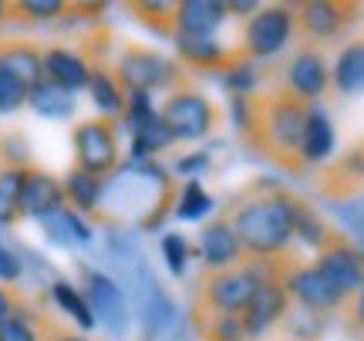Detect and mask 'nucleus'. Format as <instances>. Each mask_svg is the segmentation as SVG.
I'll return each mask as SVG.
<instances>
[{
	"instance_id": "obj_33",
	"label": "nucleus",
	"mask_w": 364,
	"mask_h": 341,
	"mask_svg": "<svg viewBox=\"0 0 364 341\" xmlns=\"http://www.w3.org/2000/svg\"><path fill=\"white\" fill-rule=\"evenodd\" d=\"M213 206H216V203H213V196L206 193V186L199 183V179H186V183H182L179 199H176V216H179V220H186V224L203 220Z\"/></svg>"
},
{
	"instance_id": "obj_11",
	"label": "nucleus",
	"mask_w": 364,
	"mask_h": 341,
	"mask_svg": "<svg viewBox=\"0 0 364 341\" xmlns=\"http://www.w3.org/2000/svg\"><path fill=\"white\" fill-rule=\"evenodd\" d=\"M361 4L351 0H307L297 4V38L311 48L344 38L361 21Z\"/></svg>"
},
{
	"instance_id": "obj_27",
	"label": "nucleus",
	"mask_w": 364,
	"mask_h": 341,
	"mask_svg": "<svg viewBox=\"0 0 364 341\" xmlns=\"http://www.w3.org/2000/svg\"><path fill=\"white\" fill-rule=\"evenodd\" d=\"M125 11L145 31H152L156 38L176 41V4H166V0H129Z\"/></svg>"
},
{
	"instance_id": "obj_41",
	"label": "nucleus",
	"mask_w": 364,
	"mask_h": 341,
	"mask_svg": "<svg viewBox=\"0 0 364 341\" xmlns=\"http://www.w3.org/2000/svg\"><path fill=\"white\" fill-rule=\"evenodd\" d=\"M341 328L348 341H364V288L354 298H348L344 311H341Z\"/></svg>"
},
{
	"instance_id": "obj_8",
	"label": "nucleus",
	"mask_w": 364,
	"mask_h": 341,
	"mask_svg": "<svg viewBox=\"0 0 364 341\" xmlns=\"http://www.w3.org/2000/svg\"><path fill=\"white\" fill-rule=\"evenodd\" d=\"M294 38H297V7L267 4L243 24L240 51L250 61H267V58H277Z\"/></svg>"
},
{
	"instance_id": "obj_28",
	"label": "nucleus",
	"mask_w": 364,
	"mask_h": 341,
	"mask_svg": "<svg viewBox=\"0 0 364 341\" xmlns=\"http://www.w3.org/2000/svg\"><path fill=\"white\" fill-rule=\"evenodd\" d=\"M75 21V4L65 0H17L11 4V24H58Z\"/></svg>"
},
{
	"instance_id": "obj_9",
	"label": "nucleus",
	"mask_w": 364,
	"mask_h": 341,
	"mask_svg": "<svg viewBox=\"0 0 364 341\" xmlns=\"http://www.w3.org/2000/svg\"><path fill=\"white\" fill-rule=\"evenodd\" d=\"M280 284H284V290L290 294V304H297L300 311H311V315L331 318V315H338V311H344V304H348V298H344L314 263L300 261L297 253L284 263Z\"/></svg>"
},
{
	"instance_id": "obj_24",
	"label": "nucleus",
	"mask_w": 364,
	"mask_h": 341,
	"mask_svg": "<svg viewBox=\"0 0 364 341\" xmlns=\"http://www.w3.org/2000/svg\"><path fill=\"white\" fill-rule=\"evenodd\" d=\"M88 92H91V102H95V108H98L105 118H115V122H118V118L125 115L129 95H125V88L118 85L112 65H95V68H91Z\"/></svg>"
},
{
	"instance_id": "obj_29",
	"label": "nucleus",
	"mask_w": 364,
	"mask_h": 341,
	"mask_svg": "<svg viewBox=\"0 0 364 341\" xmlns=\"http://www.w3.org/2000/svg\"><path fill=\"white\" fill-rule=\"evenodd\" d=\"M27 105L34 108L38 115L51 118V122H68V118L75 115L78 102H75V95L61 92L51 81H38V85L31 88V95H27Z\"/></svg>"
},
{
	"instance_id": "obj_19",
	"label": "nucleus",
	"mask_w": 364,
	"mask_h": 341,
	"mask_svg": "<svg viewBox=\"0 0 364 341\" xmlns=\"http://www.w3.org/2000/svg\"><path fill=\"white\" fill-rule=\"evenodd\" d=\"M44 81H51L61 92L75 95V92H81V88H88L91 65L85 61V54H81L78 48L54 44V48H44Z\"/></svg>"
},
{
	"instance_id": "obj_3",
	"label": "nucleus",
	"mask_w": 364,
	"mask_h": 341,
	"mask_svg": "<svg viewBox=\"0 0 364 341\" xmlns=\"http://www.w3.org/2000/svg\"><path fill=\"white\" fill-rule=\"evenodd\" d=\"M250 102H253V115H250V129L243 135V142L280 172L304 176L307 172L304 125H307L311 105L300 102L297 95H290L287 88L257 92Z\"/></svg>"
},
{
	"instance_id": "obj_4",
	"label": "nucleus",
	"mask_w": 364,
	"mask_h": 341,
	"mask_svg": "<svg viewBox=\"0 0 364 341\" xmlns=\"http://www.w3.org/2000/svg\"><path fill=\"white\" fill-rule=\"evenodd\" d=\"M112 71H115L118 85L125 88V95L132 92H176V88H186L189 85V75H186V68L176 65V61H169L162 51H156V48H149V44H135V41H129V44H122L118 48V58L115 65H112Z\"/></svg>"
},
{
	"instance_id": "obj_10",
	"label": "nucleus",
	"mask_w": 364,
	"mask_h": 341,
	"mask_svg": "<svg viewBox=\"0 0 364 341\" xmlns=\"http://www.w3.org/2000/svg\"><path fill=\"white\" fill-rule=\"evenodd\" d=\"M81 294L88 301L95 321L108 331V338H129V325H132V311H129V298L112 274H105L102 267H81Z\"/></svg>"
},
{
	"instance_id": "obj_39",
	"label": "nucleus",
	"mask_w": 364,
	"mask_h": 341,
	"mask_svg": "<svg viewBox=\"0 0 364 341\" xmlns=\"http://www.w3.org/2000/svg\"><path fill=\"white\" fill-rule=\"evenodd\" d=\"M27 95H31V88H27L24 81L0 65V115H11L17 108H24Z\"/></svg>"
},
{
	"instance_id": "obj_18",
	"label": "nucleus",
	"mask_w": 364,
	"mask_h": 341,
	"mask_svg": "<svg viewBox=\"0 0 364 341\" xmlns=\"http://www.w3.org/2000/svg\"><path fill=\"white\" fill-rule=\"evenodd\" d=\"M21 206H24V216H34V220H44V216H51V213L65 210L68 199H65V186H61V179L34 162V166L27 169Z\"/></svg>"
},
{
	"instance_id": "obj_21",
	"label": "nucleus",
	"mask_w": 364,
	"mask_h": 341,
	"mask_svg": "<svg viewBox=\"0 0 364 341\" xmlns=\"http://www.w3.org/2000/svg\"><path fill=\"white\" fill-rule=\"evenodd\" d=\"M331 88L344 98L364 95V38L348 41L331 65Z\"/></svg>"
},
{
	"instance_id": "obj_20",
	"label": "nucleus",
	"mask_w": 364,
	"mask_h": 341,
	"mask_svg": "<svg viewBox=\"0 0 364 341\" xmlns=\"http://www.w3.org/2000/svg\"><path fill=\"white\" fill-rule=\"evenodd\" d=\"M230 17L220 0H179L176 4V38H213Z\"/></svg>"
},
{
	"instance_id": "obj_14",
	"label": "nucleus",
	"mask_w": 364,
	"mask_h": 341,
	"mask_svg": "<svg viewBox=\"0 0 364 341\" xmlns=\"http://www.w3.org/2000/svg\"><path fill=\"white\" fill-rule=\"evenodd\" d=\"M290 294L284 290L280 280H263L257 294H253V301L247 304V311L240 315L243 321V331L250 335V341H260L263 335H270L277 325H284L287 315H290Z\"/></svg>"
},
{
	"instance_id": "obj_23",
	"label": "nucleus",
	"mask_w": 364,
	"mask_h": 341,
	"mask_svg": "<svg viewBox=\"0 0 364 341\" xmlns=\"http://www.w3.org/2000/svg\"><path fill=\"white\" fill-rule=\"evenodd\" d=\"M41 234H44V240L48 243H54V247H78V243H91V236H95V230H91L88 224H85V216H78L75 210H58L51 213V216H44V220H38Z\"/></svg>"
},
{
	"instance_id": "obj_17",
	"label": "nucleus",
	"mask_w": 364,
	"mask_h": 341,
	"mask_svg": "<svg viewBox=\"0 0 364 341\" xmlns=\"http://www.w3.org/2000/svg\"><path fill=\"white\" fill-rule=\"evenodd\" d=\"M317 189L327 203H344L364 193V142L351 145L341 159H334L321 176H317Z\"/></svg>"
},
{
	"instance_id": "obj_1",
	"label": "nucleus",
	"mask_w": 364,
	"mask_h": 341,
	"mask_svg": "<svg viewBox=\"0 0 364 341\" xmlns=\"http://www.w3.org/2000/svg\"><path fill=\"white\" fill-rule=\"evenodd\" d=\"M182 183L152 162H122L115 176H108L102 186V199H98V213L91 216L95 224L108 226V230H142L152 234L176 213V199H179Z\"/></svg>"
},
{
	"instance_id": "obj_47",
	"label": "nucleus",
	"mask_w": 364,
	"mask_h": 341,
	"mask_svg": "<svg viewBox=\"0 0 364 341\" xmlns=\"http://www.w3.org/2000/svg\"><path fill=\"white\" fill-rule=\"evenodd\" d=\"M4 24H11V4H4V0H0V27Z\"/></svg>"
},
{
	"instance_id": "obj_38",
	"label": "nucleus",
	"mask_w": 364,
	"mask_h": 341,
	"mask_svg": "<svg viewBox=\"0 0 364 341\" xmlns=\"http://www.w3.org/2000/svg\"><path fill=\"white\" fill-rule=\"evenodd\" d=\"M162 257H166V267H169V274L176 280L186 277L189 271V257H193V250H189V240L182 234H166L162 236Z\"/></svg>"
},
{
	"instance_id": "obj_32",
	"label": "nucleus",
	"mask_w": 364,
	"mask_h": 341,
	"mask_svg": "<svg viewBox=\"0 0 364 341\" xmlns=\"http://www.w3.org/2000/svg\"><path fill=\"white\" fill-rule=\"evenodd\" d=\"M172 145H176V135H172L169 125H166L162 115H159V122H152L149 129L132 132V149H129L132 162H152L159 152H166Z\"/></svg>"
},
{
	"instance_id": "obj_26",
	"label": "nucleus",
	"mask_w": 364,
	"mask_h": 341,
	"mask_svg": "<svg viewBox=\"0 0 364 341\" xmlns=\"http://www.w3.org/2000/svg\"><path fill=\"white\" fill-rule=\"evenodd\" d=\"M31 166H4L0 169V226H17L24 220L21 196H24V183Z\"/></svg>"
},
{
	"instance_id": "obj_13",
	"label": "nucleus",
	"mask_w": 364,
	"mask_h": 341,
	"mask_svg": "<svg viewBox=\"0 0 364 341\" xmlns=\"http://www.w3.org/2000/svg\"><path fill=\"white\" fill-rule=\"evenodd\" d=\"M280 88L297 95L307 105H317L321 95H327V88H331V65H327L324 51L311 48V44H300L284 65V85Z\"/></svg>"
},
{
	"instance_id": "obj_6",
	"label": "nucleus",
	"mask_w": 364,
	"mask_h": 341,
	"mask_svg": "<svg viewBox=\"0 0 364 341\" xmlns=\"http://www.w3.org/2000/svg\"><path fill=\"white\" fill-rule=\"evenodd\" d=\"M71 156L75 169L91 172L98 179L115 176L122 166V142H118V122L115 118H85L71 129Z\"/></svg>"
},
{
	"instance_id": "obj_2",
	"label": "nucleus",
	"mask_w": 364,
	"mask_h": 341,
	"mask_svg": "<svg viewBox=\"0 0 364 341\" xmlns=\"http://www.w3.org/2000/svg\"><path fill=\"white\" fill-rule=\"evenodd\" d=\"M300 196L277 183H250L223 213L233 224L247 261H277L294 250V220Z\"/></svg>"
},
{
	"instance_id": "obj_34",
	"label": "nucleus",
	"mask_w": 364,
	"mask_h": 341,
	"mask_svg": "<svg viewBox=\"0 0 364 341\" xmlns=\"http://www.w3.org/2000/svg\"><path fill=\"white\" fill-rule=\"evenodd\" d=\"M0 341H41V308H24L0 328Z\"/></svg>"
},
{
	"instance_id": "obj_16",
	"label": "nucleus",
	"mask_w": 364,
	"mask_h": 341,
	"mask_svg": "<svg viewBox=\"0 0 364 341\" xmlns=\"http://www.w3.org/2000/svg\"><path fill=\"white\" fill-rule=\"evenodd\" d=\"M176 51L186 68L203 75H220V78L226 71H233L240 61H250L240 48H226L216 38H176Z\"/></svg>"
},
{
	"instance_id": "obj_25",
	"label": "nucleus",
	"mask_w": 364,
	"mask_h": 341,
	"mask_svg": "<svg viewBox=\"0 0 364 341\" xmlns=\"http://www.w3.org/2000/svg\"><path fill=\"white\" fill-rule=\"evenodd\" d=\"M65 199H68V210H75L78 216H95L98 213V199H102V186L105 179L91 176V172H81V169H71L65 172Z\"/></svg>"
},
{
	"instance_id": "obj_7",
	"label": "nucleus",
	"mask_w": 364,
	"mask_h": 341,
	"mask_svg": "<svg viewBox=\"0 0 364 341\" xmlns=\"http://www.w3.org/2000/svg\"><path fill=\"white\" fill-rule=\"evenodd\" d=\"M159 115L176 135V142H203L220 129V105L193 85L166 95L159 105Z\"/></svg>"
},
{
	"instance_id": "obj_45",
	"label": "nucleus",
	"mask_w": 364,
	"mask_h": 341,
	"mask_svg": "<svg viewBox=\"0 0 364 341\" xmlns=\"http://www.w3.org/2000/svg\"><path fill=\"white\" fill-rule=\"evenodd\" d=\"M209 166H213L209 152H189V156H182L179 162H176V172L186 176V179H196V176H203Z\"/></svg>"
},
{
	"instance_id": "obj_5",
	"label": "nucleus",
	"mask_w": 364,
	"mask_h": 341,
	"mask_svg": "<svg viewBox=\"0 0 364 341\" xmlns=\"http://www.w3.org/2000/svg\"><path fill=\"white\" fill-rule=\"evenodd\" d=\"M263 277L253 263L233 267V271H206L199 277V288L193 298V321L199 318H240L253 301Z\"/></svg>"
},
{
	"instance_id": "obj_35",
	"label": "nucleus",
	"mask_w": 364,
	"mask_h": 341,
	"mask_svg": "<svg viewBox=\"0 0 364 341\" xmlns=\"http://www.w3.org/2000/svg\"><path fill=\"white\" fill-rule=\"evenodd\" d=\"M193 325L199 328L203 341H250L240 318H199Z\"/></svg>"
},
{
	"instance_id": "obj_15",
	"label": "nucleus",
	"mask_w": 364,
	"mask_h": 341,
	"mask_svg": "<svg viewBox=\"0 0 364 341\" xmlns=\"http://www.w3.org/2000/svg\"><path fill=\"white\" fill-rule=\"evenodd\" d=\"M199 261L206 271H233L247 263L243 243L226 216H216L199 230Z\"/></svg>"
},
{
	"instance_id": "obj_30",
	"label": "nucleus",
	"mask_w": 364,
	"mask_h": 341,
	"mask_svg": "<svg viewBox=\"0 0 364 341\" xmlns=\"http://www.w3.org/2000/svg\"><path fill=\"white\" fill-rule=\"evenodd\" d=\"M48 298H51V304L58 308V311H65L75 325H78L81 331H91L98 321H95V315H91L88 301H85V294H81V288H75L71 280H61V277H54V284L48 288Z\"/></svg>"
},
{
	"instance_id": "obj_46",
	"label": "nucleus",
	"mask_w": 364,
	"mask_h": 341,
	"mask_svg": "<svg viewBox=\"0 0 364 341\" xmlns=\"http://www.w3.org/2000/svg\"><path fill=\"white\" fill-rule=\"evenodd\" d=\"M226 11L233 14V17H253V14L260 11V4H257V0H230V4H226Z\"/></svg>"
},
{
	"instance_id": "obj_22",
	"label": "nucleus",
	"mask_w": 364,
	"mask_h": 341,
	"mask_svg": "<svg viewBox=\"0 0 364 341\" xmlns=\"http://www.w3.org/2000/svg\"><path fill=\"white\" fill-rule=\"evenodd\" d=\"M338 149V135H334V122L321 105H311L307 112V125H304V162L307 169L311 166H321L334 156Z\"/></svg>"
},
{
	"instance_id": "obj_43",
	"label": "nucleus",
	"mask_w": 364,
	"mask_h": 341,
	"mask_svg": "<svg viewBox=\"0 0 364 341\" xmlns=\"http://www.w3.org/2000/svg\"><path fill=\"white\" fill-rule=\"evenodd\" d=\"M21 308H24V294L17 290V284H0V328H4Z\"/></svg>"
},
{
	"instance_id": "obj_36",
	"label": "nucleus",
	"mask_w": 364,
	"mask_h": 341,
	"mask_svg": "<svg viewBox=\"0 0 364 341\" xmlns=\"http://www.w3.org/2000/svg\"><path fill=\"white\" fill-rule=\"evenodd\" d=\"M122 122H129L132 132H142V129H149L152 122H159V108H156V102H152V95L132 92V95H129V105H125V115H122Z\"/></svg>"
},
{
	"instance_id": "obj_40",
	"label": "nucleus",
	"mask_w": 364,
	"mask_h": 341,
	"mask_svg": "<svg viewBox=\"0 0 364 341\" xmlns=\"http://www.w3.org/2000/svg\"><path fill=\"white\" fill-rule=\"evenodd\" d=\"M223 85L230 95H257V85H260V68L257 61H240L233 71L223 75Z\"/></svg>"
},
{
	"instance_id": "obj_31",
	"label": "nucleus",
	"mask_w": 364,
	"mask_h": 341,
	"mask_svg": "<svg viewBox=\"0 0 364 341\" xmlns=\"http://www.w3.org/2000/svg\"><path fill=\"white\" fill-rule=\"evenodd\" d=\"M334 226H327V220L321 213L314 210L307 199H300L297 203V220H294V240H300L304 247L311 250H324L331 240H334Z\"/></svg>"
},
{
	"instance_id": "obj_12",
	"label": "nucleus",
	"mask_w": 364,
	"mask_h": 341,
	"mask_svg": "<svg viewBox=\"0 0 364 341\" xmlns=\"http://www.w3.org/2000/svg\"><path fill=\"white\" fill-rule=\"evenodd\" d=\"M311 263L344 298H354V294L364 288V250L354 247L351 236L341 234V230L334 234V240H331L324 250H317V257H314Z\"/></svg>"
},
{
	"instance_id": "obj_37",
	"label": "nucleus",
	"mask_w": 364,
	"mask_h": 341,
	"mask_svg": "<svg viewBox=\"0 0 364 341\" xmlns=\"http://www.w3.org/2000/svg\"><path fill=\"white\" fill-rule=\"evenodd\" d=\"M331 213L341 220V226L348 230V236H354L364 250V193L354 199H344V203H331Z\"/></svg>"
},
{
	"instance_id": "obj_44",
	"label": "nucleus",
	"mask_w": 364,
	"mask_h": 341,
	"mask_svg": "<svg viewBox=\"0 0 364 341\" xmlns=\"http://www.w3.org/2000/svg\"><path fill=\"white\" fill-rule=\"evenodd\" d=\"M21 274H24V263H21V257L0 243V284H17V280H21Z\"/></svg>"
},
{
	"instance_id": "obj_42",
	"label": "nucleus",
	"mask_w": 364,
	"mask_h": 341,
	"mask_svg": "<svg viewBox=\"0 0 364 341\" xmlns=\"http://www.w3.org/2000/svg\"><path fill=\"white\" fill-rule=\"evenodd\" d=\"M41 341H91L85 338L81 331H75L71 325H61L54 315H48L44 308H41Z\"/></svg>"
}]
</instances>
